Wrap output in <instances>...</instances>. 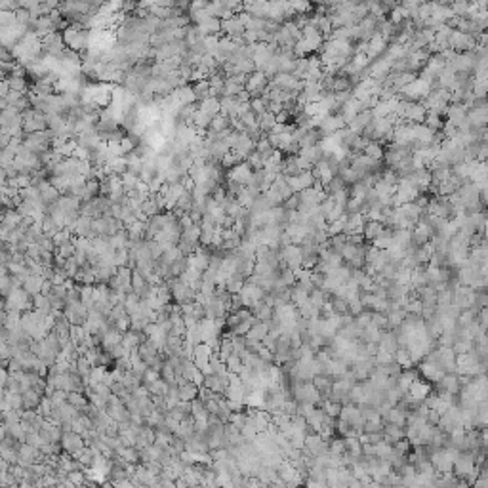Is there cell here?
Wrapping results in <instances>:
<instances>
[{"instance_id":"obj_15","label":"cell","mask_w":488,"mask_h":488,"mask_svg":"<svg viewBox=\"0 0 488 488\" xmlns=\"http://www.w3.org/2000/svg\"><path fill=\"white\" fill-rule=\"evenodd\" d=\"M372 120H374V115H372V111H361V113H358L357 117L353 118V120H351V122L347 124V126H349V128H351L353 132H357V134H363V132L366 130V126H368V124H370Z\"/></svg>"},{"instance_id":"obj_4","label":"cell","mask_w":488,"mask_h":488,"mask_svg":"<svg viewBox=\"0 0 488 488\" xmlns=\"http://www.w3.org/2000/svg\"><path fill=\"white\" fill-rule=\"evenodd\" d=\"M63 315L71 321V324H84V322L88 321V317H90V309L82 303V299L67 301L65 309H63Z\"/></svg>"},{"instance_id":"obj_1","label":"cell","mask_w":488,"mask_h":488,"mask_svg":"<svg viewBox=\"0 0 488 488\" xmlns=\"http://www.w3.org/2000/svg\"><path fill=\"white\" fill-rule=\"evenodd\" d=\"M63 38H65L67 48H71L74 52H86L90 48V29H84L79 23H71L65 31H63Z\"/></svg>"},{"instance_id":"obj_2","label":"cell","mask_w":488,"mask_h":488,"mask_svg":"<svg viewBox=\"0 0 488 488\" xmlns=\"http://www.w3.org/2000/svg\"><path fill=\"white\" fill-rule=\"evenodd\" d=\"M2 309H6V311L8 309H19V311L35 309V305H33V296H31L29 292L25 290L23 286L14 288L12 294L2 301Z\"/></svg>"},{"instance_id":"obj_19","label":"cell","mask_w":488,"mask_h":488,"mask_svg":"<svg viewBox=\"0 0 488 488\" xmlns=\"http://www.w3.org/2000/svg\"><path fill=\"white\" fill-rule=\"evenodd\" d=\"M198 391H200V387L195 381L185 379L183 383H179V399L182 401H195L198 397Z\"/></svg>"},{"instance_id":"obj_18","label":"cell","mask_w":488,"mask_h":488,"mask_svg":"<svg viewBox=\"0 0 488 488\" xmlns=\"http://www.w3.org/2000/svg\"><path fill=\"white\" fill-rule=\"evenodd\" d=\"M198 109L204 111L208 117H216V115H219L221 113V103H219V97H214V95H210V97H206V99H202V101H198Z\"/></svg>"},{"instance_id":"obj_26","label":"cell","mask_w":488,"mask_h":488,"mask_svg":"<svg viewBox=\"0 0 488 488\" xmlns=\"http://www.w3.org/2000/svg\"><path fill=\"white\" fill-rule=\"evenodd\" d=\"M269 334V324L267 322H258L254 326L250 328V332L246 334V338H252V340H258V342H263V338Z\"/></svg>"},{"instance_id":"obj_3","label":"cell","mask_w":488,"mask_h":488,"mask_svg":"<svg viewBox=\"0 0 488 488\" xmlns=\"http://www.w3.org/2000/svg\"><path fill=\"white\" fill-rule=\"evenodd\" d=\"M477 46H479V42L475 40L473 35H467L459 29L452 31L450 38H448V48L456 52H473L477 50Z\"/></svg>"},{"instance_id":"obj_29","label":"cell","mask_w":488,"mask_h":488,"mask_svg":"<svg viewBox=\"0 0 488 488\" xmlns=\"http://www.w3.org/2000/svg\"><path fill=\"white\" fill-rule=\"evenodd\" d=\"M425 124H427L429 128H433L435 132H443V126H445V122H443V117H441V115H435V113H427V117H425Z\"/></svg>"},{"instance_id":"obj_7","label":"cell","mask_w":488,"mask_h":488,"mask_svg":"<svg viewBox=\"0 0 488 488\" xmlns=\"http://www.w3.org/2000/svg\"><path fill=\"white\" fill-rule=\"evenodd\" d=\"M42 48H44V54H50V56H61L63 52L67 50V44H65V38H63V33H59V31H54V33H50L48 37L42 38Z\"/></svg>"},{"instance_id":"obj_16","label":"cell","mask_w":488,"mask_h":488,"mask_svg":"<svg viewBox=\"0 0 488 488\" xmlns=\"http://www.w3.org/2000/svg\"><path fill=\"white\" fill-rule=\"evenodd\" d=\"M197 29H198V33H200L202 37L219 35V33H221V19H219V17H210V19H206V21L198 23Z\"/></svg>"},{"instance_id":"obj_30","label":"cell","mask_w":488,"mask_h":488,"mask_svg":"<svg viewBox=\"0 0 488 488\" xmlns=\"http://www.w3.org/2000/svg\"><path fill=\"white\" fill-rule=\"evenodd\" d=\"M296 14H309L311 12V0H288Z\"/></svg>"},{"instance_id":"obj_20","label":"cell","mask_w":488,"mask_h":488,"mask_svg":"<svg viewBox=\"0 0 488 488\" xmlns=\"http://www.w3.org/2000/svg\"><path fill=\"white\" fill-rule=\"evenodd\" d=\"M44 280H46L44 277H40V275H33V273H31L29 277L23 280V288L29 292L31 296H35V294H40V292H42Z\"/></svg>"},{"instance_id":"obj_6","label":"cell","mask_w":488,"mask_h":488,"mask_svg":"<svg viewBox=\"0 0 488 488\" xmlns=\"http://www.w3.org/2000/svg\"><path fill=\"white\" fill-rule=\"evenodd\" d=\"M225 177L227 179H233L237 183H242V185H252L254 183V168L244 161L241 164H237V166L229 168Z\"/></svg>"},{"instance_id":"obj_23","label":"cell","mask_w":488,"mask_h":488,"mask_svg":"<svg viewBox=\"0 0 488 488\" xmlns=\"http://www.w3.org/2000/svg\"><path fill=\"white\" fill-rule=\"evenodd\" d=\"M258 124H260L263 134H269V132L273 130V126L277 124V115L271 113V111H265V113H262V115L258 117Z\"/></svg>"},{"instance_id":"obj_35","label":"cell","mask_w":488,"mask_h":488,"mask_svg":"<svg viewBox=\"0 0 488 488\" xmlns=\"http://www.w3.org/2000/svg\"><path fill=\"white\" fill-rule=\"evenodd\" d=\"M486 166H488V161H486Z\"/></svg>"},{"instance_id":"obj_14","label":"cell","mask_w":488,"mask_h":488,"mask_svg":"<svg viewBox=\"0 0 488 488\" xmlns=\"http://www.w3.org/2000/svg\"><path fill=\"white\" fill-rule=\"evenodd\" d=\"M383 231H386V225H383V221H378V219H366L365 221V239L366 241H376L378 237H381L383 235Z\"/></svg>"},{"instance_id":"obj_34","label":"cell","mask_w":488,"mask_h":488,"mask_svg":"<svg viewBox=\"0 0 488 488\" xmlns=\"http://www.w3.org/2000/svg\"><path fill=\"white\" fill-rule=\"evenodd\" d=\"M92 391L99 393L101 397H105V399H109L111 395H113V391H111V386H107L105 381H99L97 386H94V387H92Z\"/></svg>"},{"instance_id":"obj_17","label":"cell","mask_w":488,"mask_h":488,"mask_svg":"<svg viewBox=\"0 0 488 488\" xmlns=\"http://www.w3.org/2000/svg\"><path fill=\"white\" fill-rule=\"evenodd\" d=\"M44 395L37 391L35 387H31L27 391H23V410H31V408H38L42 402Z\"/></svg>"},{"instance_id":"obj_27","label":"cell","mask_w":488,"mask_h":488,"mask_svg":"<svg viewBox=\"0 0 488 488\" xmlns=\"http://www.w3.org/2000/svg\"><path fill=\"white\" fill-rule=\"evenodd\" d=\"M74 239L73 231L69 229V227H63V229H59L58 233L52 237V241H54V244L56 246H61V244H65V242H71Z\"/></svg>"},{"instance_id":"obj_25","label":"cell","mask_w":488,"mask_h":488,"mask_svg":"<svg viewBox=\"0 0 488 488\" xmlns=\"http://www.w3.org/2000/svg\"><path fill=\"white\" fill-rule=\"evenodd\" d=\"M8 84H10V88L12 90H17V92H25V94H29L27 90H29V82H27V79L25 76H21V74H8Z\"/></svg>"},{"instance_id":"obj_24","label":"cell","mask_w":488,"mask_h":488,"mask_svg":"<svg viewBox=\"0 0 488 488\" xmlns=\"http://www.w3.org/2000/svg\"><path fill=\"white\" fill-rule=\"evenodd\" d=\"M107 166L111 168L113 174L124 175L128 172V159H126V155H122V157H113V159L107 162Z\"/></svg>"},{"instance_id":"obj_10","label":"cell","mask_w":488,"mask_h":488,"mask_svg":"<svg viewBox=\"0 0 488 488\" xmlns=\"http://www.w3.org/2000/svg\"><path fill=\"white\" fill-rule=\"evenodd\" d=\"M69 229L73 231L74 237H90V239L97 237L94 231V218H88V216H81Z\"/></svg>"},{"instance_id":"obj_11","label":"cell","mask_w":488,"mask_h":488,"mask_svg":"<svg viewBox=\"0 0 488 488\" xmlns=\"http://www.w3.org/2000/svg\"><path fill=\"white\" fill-rule=\"evenodd\" d=\"M286 179H288L290 187L294 189V193H299V191L313 187L315 174H313V170H307V172H299L298 175H290V177H286Z\"/></svg>"},{"instance_id":"obj_32","label":"cell","mask_w":488,"mask_h":488,"mask_svg":"<svg viewBox=\"0 0 488 488\" xmlns=\"http://www.w3.org/2000/svg\"><path fill=\"white\" fill-rule=\"evenodd\" d=\"M37 410H38V412H40V414L44 416V418H50L52 410H54V402H52L50 397H46V395H44L42 402H40V406H38Z\"/></svg>"},{"instance_id":"obj_33","label":"cell","mask_w":488,"mask_h":488,"mask_svg":"<svg viewBox=\"0 0 488 488\" xmlns=\"http://www.w3.org/2000/svg\"><path fill=\"white\" fill-rule=\"evenodd\" d=\"M17 21V14L15 12H8V10H2V15H0V27H8V25H14Z\"/></svg>"},{"instance_id":"obj_8","label":"cell","mask_w":488,"mask_h":488,"mask_svg":"<svg viewBox=\"0 0 488 488\" xmlns=\"http://www.w3.org/2000/svg\"><path fill=\"white\" fill-rule=\"evenodd\" d=\"M61 446H63V452L74 456V454H79V452L86 446V441H84V437H82L81 433H76V431H65L63 437H61Z\"/></svg>"},{"instance_id":"obj_5","label":"cell","mask_w":488,"mask_h":488,"mask_svg":"<svg viewBox=\"0 0 488 488\" xmlns=\"http://www.w3.org/2000/svg\"><path fill=\"white\" fill-rule=\"evenodd\" d=\"M269 84H271V79L263 73V71H254V73L248 76V82L244 88L250 92L252 97H262V95L265 94V90L269 88Z\"/></svg>"},{"instance_id":"obj_9","label":"cell","mask_w":488,"mask_h":488,"mask_svg":"<svg viewBox=\"0 0 488 488\" xmlns=\"http://www.w3.org/2000/svg\"><path fill=\"white\" fill-rule=\"evenodd\" d=\"M280 254H282V262H285L290 269L298 271L303 267V255H301L299 244H290V246L280 248Z\"/></svg>"},{"instance_id":"obj_12","label":"cell","mask_w":488,"mask_h":488,"mask_svg":"<svg viewBox=\"0 0 488 488\" xmlns=\"http://www.w3.org/2000/svg\"><path fill=\"white\" fill-rule=\"evenodd\" d=\"M221 33L227 35V37H244L246 33V25L237 17V14L229 19H221Z\"/></svg>"},{"instance_id":"obj_31","label":"cell","mask_w":488,"mask_h":488,"mask_svg":"<svg viewBox=\"0 0 488 488\" xmlns=\"http://www.w3.org/2000/svg\"><path fill=\"white\" fill-rule=\"evenodd\" d=\"M267 103H269V101H267V99H265L263 95H262V97H252V99H250L252 111H254L258 117H260L262 113H265V111H267Z\"/></svg>"},{"instance_id":"obj_13","label":"cell","mask_w":488,"mask_h":488,"mask_svg":"<svg viewBox=\"0 0 488 488\" xmlns=\"http://www.w3.org/2000/svg\"><path fill=\"white\" fill-rule=\"evenodd\" d=\"M387 44H389V40L378 31V33L368 40V56H370V59H378L381 54H386V50L389 48Z\"/></svg>"},{"instance_id":"obj_21","label":"cell","mask_w":488,"mask_h":488,"mask_svg":"<svg viewBox=\"0 0 488 488\" xmlns=\"http://www.w3.org/2000/svg\"><path fill=\"white\" fill-rule=\"evenodd\" d=\"M229 128H233V126H231V117H227V115H223V113H219V115H216V117L212 118L210 128H208V130L216 132V134H221V132H227Z\"/></svg>"},{"instance_id":"obj_28","label":"cell","mask_w":488,"mask_h":488,"mask_svg":"<svg viewBox=\"0 0 488 488\" xmlns=\"http://www.w3.org/2000/svg\"><path fill=\"white\" fill-rule=\"evenodd\" d=\"M475 97H488V79H475L473 81V90Z\"/></svg>"},{"instance_id":"obj_22","label":"cell","mask_w":488,"mask_h":488,"mask_svg":"<svg viewBox=\"0 0 488 488\" xmlns=\"http://www.w3.org/2000/svg\"><path fill=\"white\" fill-rule=\"evenodd\" d=\"M363 153L368 155V157H370V159H374V161H383V157H386V149H383V145H381L379 141H374V139H370Z\"/></svg>"}]
</instances>
